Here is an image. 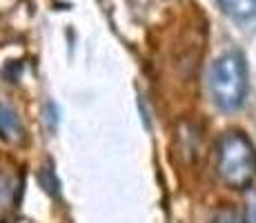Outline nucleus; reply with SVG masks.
I'll return each mask as SVG.
<instances>
[{
	"mask_svg": "<svg viewBox=\"0 0 256 223\" xmlns=\"http://www.w3.org/2000/svg\"><path fill=\"white\" fill-rule=\"evenodd\" d=\"M212 223H248V219L240 212H236L234 207H220L214 214V221Z\"/></svg>",
	"mask_w": 256,
	"mask_h": 223,
	"instance_id": "6",
	"label": "nucleus"
},
{
	"mask_svg": "<svg viewBox=\"0 0 256 223\" xmlns=\"http://www.w3.org/2000/svg\"><path fill=\"white\" fill-rule=\"evenodd\" d=\"M16 192H18L16 178L7 174V172H0V221L12 212L14 203H16Z\"/></svg>",
	"mask_w": 256,
	"mask_h": 223,
	"instance_id": "5",
	"label": "nucleus"
},
{
	"mask_svg": "<svg viewBox=\"0 0 256 223\" xmlns=\"http://www.w3.org/2000/svg\"><path fill=\"white\" fill-rule=\"evenodd\" d=\"M216 170L234 190H245L256 178V150L238 130L225 132L216 145Z\"/></svg>",
	"mask_w": 256,
	"mask_h": 223,
	"instance_id": "1",
	"label": "nucleus"
},
{
	"mask_svg": "<svg viewBox=\"0 0 256 223\" xmlns=\"http://www.w3.org/2000/svg\"><path fill=\"white\" fill-rule=\"evenodd\" d=\"M0 138L4 143H14V145L24 141V125L20 116L7 103H0Z\"/></svg>",
	"mask_w": 256,
	"mask_h": 223,
	"instance_id": "3",
	"label": "nucleus"
},
{
	"mask_svg": "<svg viewBox=\"0 0 256 223\" xmlns=\"http://www.w3.org/2000/svg\"><path fill=\"white\" fill-rule=\"evenodd\" d=\"M248 223H256V194L250 199L248 205Z\"/></svg>",
	"mask_w": 256,
	"mask_h": 223,
	"instance_id": "7",
	"label": "nucleus"
},
{
	"mask_svg": "<svg viewBox=\"0 0 256 223\" xmlns=\"http://www.w3.org/2000/svg\"><path fill=\"white\" fill-rule=\"evenodd\" d=\"M210 94L218 110L236 112L248 96V67L238 52L216 58L210 72Z\"/></svg>",
	"mask_w": 256,
	"mask_h": 223,
	"instance_id": "2",
	"label": "nucleus"
},
{
	"mask_svg": "<svg viewBox=\"0 0 256 223\" xmlns=\"http://www.w3.org/2000/svg\"><path fill=\"white\" fill-rule=\"evenodd\" d=\"M218 7L234 21H254L256 0H218Z\"/></svg>",
	"mask_w": 256,
	"mask_h": 223,
	"instance_id": "4",
	"label": "nucleus"
}]
</instances>
